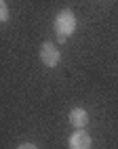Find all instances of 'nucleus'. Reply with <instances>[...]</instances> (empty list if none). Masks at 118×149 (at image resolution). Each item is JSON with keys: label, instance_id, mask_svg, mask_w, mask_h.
Instances as JSON below:
<instances>
[{"label": "nucleus", "instance_id": "obj_2", "mask_svg": "<svg viewBox=\"0 0 118 149\" xmlns=\"http://www.w3.org/2000/svg\"><path fill=\"white\" fill-rule=\"evenodd\" d=\"M40 61L46 65V67H57L59 61H61V53L55 42H42L40 46Z\"/></svg>", "mask_w": 118, "mask_h": 149}, {"label": "nucleus", "instance_id": "obj_3", "mask_svg": "<svg viewBox=\"0 0 118 149\" xmlns=\"http://www.w3.org/2000/svg\"><path fill=\"white\" fill-rule=\"evenodd\" d=\"M93 141H91V134L82 128H76L70 136V149H91Z\"/></svg>", "mask_w": 118, "mask_h": 149}, {"label": "nucleus", "instance_id": "obj_6", "mask_svg": "<svg viewBox=\"0 0 118 149\" xmlns=\"http://www.w3.org/2000/svg\"><path fill=\"white\" fill-rule=\"evenodd\" d=\"M17 149H38V147H36L34 143H23V145H19Z\"/></svg>", "mask_w": 118, "mask_h": 149}, {"label": "nucleus", "instance_id": "obj_1", "mask_svg": "<svg viewBox=\"0 0 118 149\" xmlns=\"http://www.w3.org/2000/svg\"><path fill=\"white\" fill-rule=\"evenodd\" d=\"M55 34L59 40H65V38H70L74 32H76V17L72 13V8H63V11H59L57 17H55Z\"/></svg>", "mask_w": 118, "mask_h": 149}, {"label": "nucleus", "instance_id": "obj_4", "mask_svg": "<svg viewBox=\"0 0 118 149\" xmlns=\"http://www.w3.org/2000/svg\"><path fill=\"white\" fill-rule=\"evenodd\" d=\"M70 124L76 126V128H84V126L88 124V113H86V109L74 107L72 111H70Z\"/></svg>", "mask_w": 118, "mask_h": 149}, {"label": "nucleus", "instance_id": "obj_5", "mask_svg": "<svg viewBox=\"0 0 118 149\" xmlns=\"http://www.w3.org/2000/svg\"><path fill=\"white\" fill-rule=\"evenodd\" d=\"M0 21H2V23L8 21V6H6V0H0Z\"/></svg>", "mask_w": 118, "mask_h": 149}]
</instances>
